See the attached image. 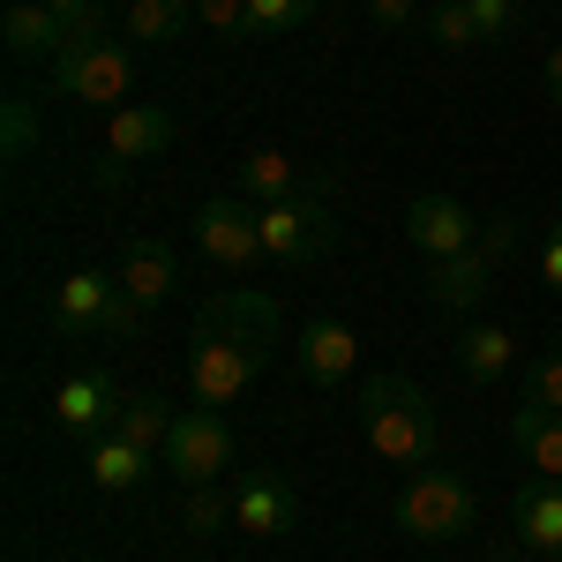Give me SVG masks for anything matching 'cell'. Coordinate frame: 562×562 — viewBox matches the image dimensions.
Masks as SVG:
<instances>
[{
	"mask_svg": "<svg viewBox=\"0 0 562 562\" xmlns=\"http://www.w3.org/2000/svg\"><path fill=\"white\" fill-rule=\"evenodd\" d=\"M285 346V315L270 293H217L188 330V390L195 405H233L262 383V368Z\"/></svg>",
	"mask_w": 562,
	"mask_h": 562,
	"instance_id": "6da1fadb",
	"label": "cell"
},
{
	"mask_svg": "<svg viewBox=\"0 0 562 562\" xmlns=\"http://www.w3.org/2000/svg\"><path fill=\"white\" fill-rule=\"evenodd\" d=\"M352 413H360V435H368V450L383 458V465H435V450H442V420H435L428 390L413 383V375H360L352 390Z\"/></svg>",
	"mask_w": 562,
	"mask_h": 562,
	"instance_id": "7a4b0ae2",
	"label": "cell"
},
{
	"mask_svg": "<svg viewBox=\"0 0 562 562\" xmlns=\"http://www.w3.org/2000/svg\"><path fill=\"white\" fill-rule=\"evenodd\" d=\"M480 518V495L465 473H450V465H413L405 487H397V525L413 532V540H465Z\"/></svg>",
	"mask_w": 562,
	"mask_h": 562,
	"instance_id": "3957f363",
	"label": "cell"
},
{
	"mask_svg": "<svg viewBox=\"0 0 562 562\" xmlns=\"http://www.w3.org/2000/svg\"><path fill=\"white\" fill-rule=\"evenodd\" d=\"M45 83L60 90V98H76V105H121L135 83V45L128 38H90V45H68L53 68H45Z\"/></svg>",
	"mask_w": 562,
	"mask_h": 562,
	"instance_id": "277c9868",
	"label": "cell"
},
{
	"mask_svg": "<svg viewBox=\"0 0 562 562\" xmlns=\"http://www.w3.org/2000/svg\"><path fill=\"white\" fill-rule=\"evenodd\" d=\"M158 458H166V473H173L180 487L225 480V465H233V428H225V413H217V405H180Z\"/></svg>",
	"mask_w": 562,
	"mask_h": 562,
	"instance_id": "5b68a950",
	"label": "cell"
},
{
	"mask_svg": "<svg viewBox=\"0 0 562 562\" xmlns=\"http://www.w3.org/2000/svg\"><path fill=\"white\" fill-rule=\"evenodd\" d=\"M195 248L217 270H256V262H270L262 256V203H248V195H211L195 211Z\"/></svg>",
	"mask_w": 562,
	"mask_h": 562,
	"instance_id": "8992f818",
	"label": "cell"
},
{
	"mask_svg": "<svg viewBox=\"0 0 562 562\" xmlns=\"http://www.w3.org/2000/svg\"><path fill=\"white\" fill-rule=\"evenodd\" d=\"M173 135H180V121L166 113V105H113V113H105V166H98V180H105V188H121L128 166L166 158V143H173Z\"/></svg>",
	"mask_w": 562,
	"mask_h": 562,
	"instance_id": "52a82bcc",
	"label": "cell"
},
{
	"mask_svg": "<svg viewBox=\"0 0 562 562\" xmlns=\"http://www.w3.org/2000/svg\"><path fill=\"white\" fill-rule=\"evenodd\" d=\"M338 217L323 195H293V203H262V256L270 262H315L330 256Z\"/></svg>",
	"mask_w": 562,
	"mask_h": 562,
	"instance_id": "ba28073f",
	"label": "cell"
},
{
	"mask_svg": "<svg viewBox=\"0 0 562 562\" xmlns=\"http://www.w3.org/2000/svg\"><path fill=\"white\" fill-rule=\"evenodd\" d=\"M405 248L428 262H450V256H465V248H480V217L458 195H413L405 203Z\"/></svg>",
	"mask_w": 562,
	"mask_h": 562,
	"instance_id": "9c48e42d",
	"label": "cell"
},
{
	"mask_svg": "<svg viewBox=\"0 0 562 562\" xmlns=\"http://www.w3.org/2000/svg\"><path fill=\"white\" fill-rule=\"evenodd\" d=\"M121 405H128V390L113 383L105 368H76L68 383L53 390V420L68 435H83V442H98V435H113V420H121Z\"/></svg>",
	"mask_w": 562,
	"mask_h": 562,
	"instance_id": "30bf717a",
	"label": "cell"
},
{
	"mask_svg": "<svg viewBox=\"0 0 562 562\" xmlns=\"http://www.w3.org/2000/svg\"><path fill=\"white\" fill-rule=\"evenodd\" d=\"M113 293H121V278H113V270H68V278L53 285L45 323H53L60 338H76V346H98V323H105Z\"/></svg>",
	"mask_w": 562,
	"mask_h": 562,
	"instance_id": "8fae6325",
	"label": "cell"
},
{
	"mask_svg": "<svg viewBox=\"0 0 562 562\" xmlns=\"http://www.w3.org/2000/svg\"><path fill=\"white\" fill-rule=\"evenodd\" d=\"M233 525L248 540H278V532L301 525V495L278 473H233Z\"/></svg>",
	"mask_w": 562,
	"mask_h": 562,
	"instance_id": "7c38bea8",
	"label": "cell"
},
{
	"mask_svg": "<svg viewBox=\"0 0 562 562\" xmlns=\"http://www.w3.org/2000/svg\"><path fill=\"white\" fill-rule=\"evenodd\" d=\"M293 368H301L315 390H346L352 368H360V338H352L346 323H301V338H293Z\"/></svg>",
	"mask_w": 562,
	"mask_h": 562,
	"instance_id": "4fadbf2b",
	"label": "cell"
},
{
	"mask_svg": "<svg viewBox=\"0 0 562 562\" xmlns=\"http://www.w3.org/2000/svg\"><path fill=\"white\" fill-rule=\"evenodd\" d=\"M0 38H8V60H23V68H53L60 53H68V23L45 8V0H8V23H0Z\"/></svg>",
	"mask_w": 562,
	"mask_h": 562,
	"instance_id": "5bb4252c",
	"label": "cell"
},
{
	"mask_svg": "<svg viewBox=\"0 0 562 562\" xmlns=\"http://www.w3.org/2000/svg\"><path fill=\"white\" fill-rule=\"evenodd\" d=\"M113 278H121V293H128V301L166 307L180 293V256L166 248V240H128L121 262H113Z\"/></svg>",
	"mask_w": 562,
	"mask_h": 562,
	"instance_id": "9a60e30c",
	"label": "cell"
},
{
	"mask_svg": "<svg viewBox=\"0 0 562 562\" xmlns=\"http://www.w3.org/2000/svg\"><path fill=\"white\" fill-rule=\"evenodd\" d=\"M240 195L248 203H293V195H323V173L285 158V150H248L240 158Z\"/></svg>",
	"mask_w": 562,
	"mask_h": 562,
	"instance_id": "2e32d148",
	"label": "cell"
},
{
	"mask_svg": "<svg viewBox=\"0 0 562 562\" xmlns=\"http://www.w3.org/2000/svg\"><path fill=\"white\" fill-rule=\"evenodd\" d=\"M487 293H495V256H487V248H465V256H450V262H428V301L435 307L473 315Z\"/></svg>",
	"mask_w": 562,
	"mask_h": 562,
	"instance_id": "e0dca14e",
	"label": "cell"
},
{
	"mask_svg": "<svg viewBox=\"0 0 562 562\" xmlns=\"http://www.w3.org/2000/svg\"><path fill=\"white\" fill-rule=\"evenodd\" d=\"M510 525H518L525 548H540V555H562V480H532V487H518V503H510Z\"/></svg>",
	"mask_w": 562,
	"mask_h": 562,
	"instance_id": "ac0fdd59",
	"label": "cell"
},
{
	"mask_svg": "<svg viewBox=\"0 0 562 562\" xmlns=\"http://www.w3.org/2000/svg\"><path fill=\"white\" fill-rule=\"evenodd\" d=\"M510 442L525 450V465L540 480H562V413H548V405H525L510 413Z\"/></svg>",
	"mask_w": 562,
	"mask_h": 562,
	"instance_id": "d6986e66",
	"label": "cell"
},
{
	"mask_svg": "<svg viewBox=\"0 0 562 562\" xmlns=\"http://www.w3.org/2000/svg\"><path fill=\"white\" fill-rule=\"evenodd\" d=\"M510 360H518V338H510V330H495V323H465V338H458V368H465V383H503Z\"/></svg>",
	"mask_w": 562,
	"mask_h": 562,
	"instance_id": "ffe728a7",
	"label": "cell"
},
{
	"mask_svg": "<svg viewBox=\"0 0 562 562\" xmlns=\"http://www.w3.org/2000/svg\"><path fill=\"white\" fill-rule=\"evenodd\" d=\"M90 480H98L105 495H128V487L150 480V450H135L121 435H98V442H90Z\"/></svg>",
	"mask_w": 562,
	"mask_h": 562,
	"instance_id": "44dd1931",
	"label": "cell"
},
{
	"mask_svg": "<svg viewBox=\"0 0 562 562\" xmlns=\"http://www.w3.org/2000/svg\"><path fill=\"white\" fill-rule=\"evenodd\" d=\"M113 435L158 458V450H166V435H173V413H166V397H128V405H121V420H113Z\"/></svg>",
	"mask_w": 562,
	"mask_h": 562,
	"instance_id": "7402d4cb",
	"label": "cell"
},
{
	"mask_svg": "<svg viewBox=\"0 0 562 562\" xmlns=\"http://www.w3.org/2000/svg\"><path fill=\"white\" fill-rule=\"evenodd\" d=\"M180 23H188V8H180V0H128V15H121L128 45H173Z\"/></svg>",
	"mask_w": 562,
	"mask_h": 562,
	"instance_id": "603a6c76",
	"label": "cell"
},
{
	"mask_svg": "<svg viewBox=\"0 0 562 562\" xmlns=\"http://www.w3.org/2000/svg\"><path fill=\"white\" fill-rule=\"evenodd\" d=\"M233 525V487H188V503H180V532H195V540H211Z\"/></svg>",
	"mask_w": 562,
	"mask_h": 562,
	"instance_id": "cb8c5ba5",
	"label": "cell"
},
{
	"mask_svg": "<svg viewBox=\"0 0 562 562\" xmlns=\"http://www.w3.org/2000/svg\"><path fill=\"white\" fill-rule=\"evenodd\" d=\"M428 38L442 45V53H473V45H487L465 0H435V8H428Z\"/></svg>",
	"mask_w": 562,
	"mask_h": 562,
	"instance_id": "d4e9b609",
	"label": "cell"
},
{
	"mask_svg": "<svg viewBox=\"0 0 562 562\" xmlns=\"http://www.w3.org/2000/svg\"><path fill=\"white\" fill-rule=\"evenodd\" d=\"M315 15V0H248V23H256V38H278V31H293Z\"/></svg>",
	"mask_w": 562,
	"mask_h": 562,
	"instance_id": "484cf974",
	"label": "cell"
},
{
	"mask_svg": "<svg viewBox=\"0 0 562 562\" xmlns=\"http://www.w3.org/2000/svg\"><path fill=\"white\" fill-rule=\"evenodd\" d=\"M525 405H548V413H562V352H540V360L525 368Z\"/></svg>",
	"mask_w": 562,
	"mask_h": 562,
	"instance_id": "4316f807",
	"label": "cell"
},
{
	"mask_svg": "<svg viewBox=\"0 0 562 562\" xmlns=\"http://www.w3.org/2000/svg\"><path fill=\"white\" fill-rule=\"evenodd\" d=\"M45 8H53V15L68 23V38H76V45L105 38V8H98V0H45Z\"/></svg>",
	"mask_w": 562,
	"mask_h": 562,
	"instance_id": "83f0119b",
	"label": "cell"
},
{
	"mask_svg": "<svg viewBox=\"0 0 562 562\" xmlns=\"http://www.w3.org/2000/svg\"><path fill=\"white\" fill-rule=\"evenodd\" d=\"M211 31H225V38H256V23H248V0H203L195 8Z\"/></svg>",
	"mask_w": 562,
	"mask_h": 562,
	"instance_id": "f1b7e54d",
	"label": "cell"
},
{
	"mask_svg": "<svg viewBox=\"0 0 562 562\" xmlns=\"http://www.w3.org/2000/svg\"><path fill=\"white\" fill-rule=\"evenodd\" d=\"M143 315H150L143 301H128V293H113V307H105V323H98V338H113V346H121V338H135V330H143Z\"/></svg>",
	"mask_w": 562,
	"mask_h": 562,
	"instance_id": "f546056e",
	"label": "cell"
},
{
	"mask_svg": "<svg viewBox=\"0 0 562 562\" xmlns=\"http://www.w3.org/2000/svg\"><path fill=\"white\" fill-rule=\"evenodd\" d=\"M31 135H38L31 105H23V98H8V113H0V143H8V158H23V150H31Z\"/></svg>",
	"mask_w": 562,
	"mask_h": 562,
	"instance_id": "4dcf8cb0",
	"label": "cell"
},
{
	"mask_svg": "<svg viewBox=\"0 0 562 562\" xmlns=\"http://www.w3.org/2000/svg\"><path fill=\"white\" fill-rule=\"evenodd\" d=\"M480 23V38H510V23H518V0H465Z\"/></svg>",
	"mask_w": 562,
	"mask_h": 562,
	"instance_id": "1f68e13d",
	"label": "cell"
},
{
	"mask_svg": "<svg viewBox=\"0 0 562 562\" xmlns=\"http://www.w3.org/2000/svg\"><path fill=\"white\" fill-rule=\"evenodd\" d=\"M540 285H548V293H562V217L540 233Z\"/></svg>",
	"mask_w": 562,
	"mask_h": 562,
	"instance_id": "d6a6232c",
	"label": "cell"
},
{
	"mask_svg": "<svg viewBox=\"0 0 562 562\" xmlns=\"http://www.w3.org/2000/svg\"><path fill=\"white\" fill-rule=\"evenodd\" d=\"M368 15L383 31H405V23H420V0H368Z\"/></svg>",
	"mask_w": 562,
	"mask_h": 562,
	"instance_id": "836d02e7",
	"label": "cell"
},
{
	"mask_svg": "<svg viewBox=\"0 0 562 562\" xmlns=\"http://www.w3.org/2000/svg\"><path fill=\"white\" fill-rule=\"evenodd\" d=\"M540 83H548V98H555V105H562V45H555V53H548V68H540Z\"/></svg>",
	"mask_w": 562,
	"mask_h": 562,
	"instance_id": "e575fe53",
	"label": "cell"
},
{
	"mask_svg": "<svg viewBox=\"0 0 562 562\" xmlns=\"http://www.w3.org/2000/svg\"><path fill=\"white\" fill-rule=\"evenodd\" d=\"M518 562H562V555H540V548H525V555Z\"/></svg>",
	"mask_w": 562,
	"mask_h": 562,
	"instance_id": "d590c367",
	"label": "cell"
},
{
	"mask_svg": "<svg viewBox=\"0 0 562 562\" xmlns=\"http://www.w3.org/2000/svg\"><path fill=\"white\" fill-rule=\"evenodd\" d=\"M480 562H518V555H510V548H495V555H480Z\"/></svg>",
	"mask_w": 562,
	"mask_h": 562,
	"instance_id": "8d00e7d4",
	"label": "cell"
},
{
	"mask_svg": "<svg viewBox=\"0 0 562 562\" xmlns=\"http://www.w3.org/2000/svg\"><path fill=\"white\" fill-rule=\"evenodd\" d=\"M180 8H188V15H195V8H203V0H180Z\"/></svg>",
	"mask_w": 562,
	"mask_h": 562,
	"instance_id": "74e56055",
	"label": "cell"
},
{
	"mask_svg": "<svg viewBox=\"0 0 562 562\" xmlns=\"http://www.w3.org/2000/svg\"><path fill=\"white\" fill-rule=\"evenodd\" d=\"M555 217H562V195H555Z\"/></svg>",
	"mask_w": 562,
	"mask_h": 562,
	"instance_id": "f35d334b",
	"label": "cell"
}]
</instances>
